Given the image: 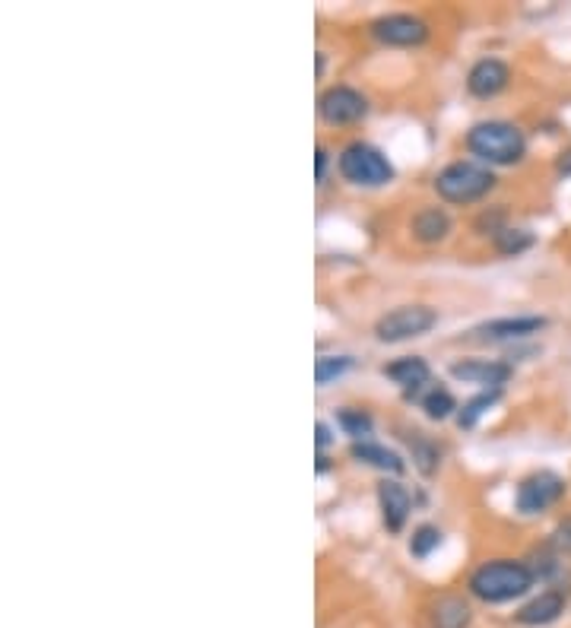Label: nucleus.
<instances>
[{
    "label": "nucleus",
    "mask_w": 571,
    "mask_h": 628,
    "mask_svg": "<svg viewBox=\"0 0 571 628\" xmlns=\"http://www.w3.org/2000/svg\"><path fill=\"white\" fill-rule=\"evenodd\" d=\"M499 397H502V391H483V394H476L473 400H467V403L457 410V426H460V429H473L476 422H480V416H483L486 410H492L495 403H499Z\"/></svg>",
    "instance_id": "a211bd4d"
},
{
    "label": "nucleus",
    "mask_w": 571,
    "mask_h": 628,
    "mask_svg": "<svg viewBox=\"0 0 571 628\" xmlns=\"http://www.w3.org/2000/svg\"><path fill=\"white\" fill-rule=\"evenodd\" d=\"M349 454H353L359 464H368V467H375L381 473H403V457L391 448H384V445H375V441H353V448H349Z\"/></svg>",
    "instance_id": "2eb2a0df"
},
{
    "label": "nucleus",
    "mask_w": 571,
    "mask_h": 628,
    "mask_svg": "<svg viewBox=\"0 0 571 628\" xmlns=\"http://www.w3.org/2000/svg\"><path fill=\"white\" fill-rule=\"evenodd\" d=\"M372 35L381 45L413 48V45H422L429 39V26L413 13H388L372 23Z\"/></svg>",
    "instance_id": "6e6552de"
},
{
    "label": "nucleus",
    "mask_w": 571,
    "mask_h": 628,
    "mask_svg": "<svg viewBox=\"0 0 571 628\" xmlns=\"http://www.w3.org/2000/svg\"><path fill=\"white\" fill-rule=\"evenodd\" d=\"M413 235H416V242L422 245H435V242H445L448 232H451V216L441 210V207H426V210H419L413 216Z\"/></svg>",
    "instance_id": "dca6fc26"
},
{
    "label": "nucleus",
    "mask_w": 571,
    "mask_h": 628,
    "mask_svg": "<svg viewBox=\"0 0 571 628\" xmlns=\"http://www.w3.org/2000/svg\"><path fill=\"white\" fill-rule=\"evenodd\" d=\"M565 479L559 473L552 470H537L521 479L518 492H514V508H518L521 514L533 517V514H543L546 508L559 505L562 495H565Z\"/></svg>",
    "instance_id": "423d86ee"
},
{
    "label": "nucleus",
    "mask_w": 571,
    "mask_h": 628,
    "mask_svg": "<svg viewBox=\"0 0 571 628\" xmlns=\"http://www.w3.org/2000/svg\"><path fill=\"white\" fill-rule=\"evenodd\" d=\"M435 324H438L435 308H429V305H400V308L384 314V318H378L375 337L381 343H403V340L429 334Z\"/></svg>",
    "instance_id": "39448f33"
},
{
    "label": "nucleus",
    "mask_w": 571,
    "mask_h": 628,
    "mask_svg": "<svg viewBox=\"0 0 571 628\" xmlns=\"http://www.w3.org/2000/svg\"><path fill=\"white\" fill-rule=\"evenodd\" d=\"M410 445H413V460H416V467H419L422 473H435V467H438V448L429 445V441H422V438H413Z\"/></svg>",
    "instance_id": "b1692460"
},
{
    "label": "nucleus",
    "mask_w": 571,
    "mask_h": 628,
    "mask_svg": "<svg viewBox=\"0 0 571 628\" xmlns=\"http://www.w3.org/2000/svg\"><path fill=\"white\" fill-rule=\"evenodd\" d=\"M337 165H340V175L349 184H356V188H384V184H391L397 175L391 159L381 150H375L372 143H362V140L349 143L340 153Z\"/></svg>",
    "instance_id": "20e7f679"
},
{
    "label": "nucleus",
    "mask_w": 571,
    "mask_h": 628,
    "mask_svg": "<svg viewBox=\"0 0 571 628\" xmlns=\"http://www.w3.org/2000/svg\"><path fill=\"white\" fill-rule=\"evenodd\" d=\"M533 245V235L527 229H502L499 235H495V248H499L502 254L514 257V254H521Z\"/></svg>",
    "instance_id": "5701e85b"
},
{
    "label": "nucleus",
    "mask_w": 571,
    "mask_h": 628,
    "mask_svg": "<svg viewBox=\"0 0 571 628\" xmlns=\"http://www.w3.org/2000/svg\"><path fill=\"white\" fill-rule=\"evenodd\" d=\"M556 172H559L562 178H568V175H571V146H568V150H562V153H559V159H556Z\"/></svg>",
    "instance_id": "cd10ccee"
},
{
    "label": "nucleus",
    "mask_w": 571,
    "mask_h": 628,
    "mask_svg": "<svg viewBox=\"0 0 571 628\" xmlns=\"http://www.w3.org/2000/svg\"><path fill=\"white\" fill-rule=\"evenodd\" d=\"M511 375L514 368L508 362H495V359H460L451 365V378L464 384H483L486 391H502V384H508Z\"/></svg>",
    "instance_id": "1a4fd4ad"
},
{
    "label": "nucleus",
    "mask_w": 571,
    "mask_h": 628,
    "mask_svg": "<svg viewBox=\"0 0 571 628\" xmlns=\"http://www.w3.org/2000/svg\"><path fill=\"white\" fill-rule=\"evenodd\" d=\"M438 546H441V530L432 527V524H422V527L413 530V537H410V556L429 559Z\"/></svg>",
    "instance_id": "412c9836"
},
{
    "label": "nucleus",
    "mask_w": 571,
    "mask_h": 628,
    "mask_svg": "<svg viewBox=\"0 0 571 628\" xmlns=\"http://www.w3.org/2000/svg\"><path fill=\"white\" fill-rule=\"evenodd\" d=\"M511 83V70L505 61L499 58H483V61H476L467 73V89H470V96L476 99H492V96H499V92Z\"/></svg>",
    "instance_id": "9d476101"
},
{
    "label": "nucleus",
    "mask_w": 571,
    "mask_h": 628,
    "mask_svg": "<svg viewBox=\"0 0 571 628\" xmlns=\"http://www.w3.org/2000/svg\"><path fill=\"white\" fill-rule=\"evenodd\" d=\"M562 613H565V594L562 590H543L540 597H533L530 603H524L518 609V622L530 625V628H540V625L556 622Z\"/></svg>",
    "instance_id": "ddd939ff"
},
{
    "label": "nucleus",
    "mask_w": 571,
    "mask_h": 628,
    "mask_svg": "<svg viewBox=\"0 0 571 628\" xmlns=\"http://www.w3.org/2000/svg\"><path fill=\"white\" fill-rule=\"evenodd\" d=\"M549 321L543 314H518V318H495L476 327L483 340H524L530 334H540Z\"/></svg>",
    "instance_id": "f8f14e48"
},
{
    "label": "nucleus",
    "mask_w": 571,
    "mask_h": 628,
    "mask_svg": "<svg viewBox=\"0 0 571 628\" xmlns=\"http://www.w3.org/2000/svg\"><path fill=\"white\" fill-rule=\"evenodd\" d=\"M549 546L556 549V556H571V517L556 524V530L549 533Z\"/></svg>",
    "instance_id": "393cba45"
},
{
    "label": "nucleus",
    "mask_w": 571,
    "mask_h": 628,
    "mask_svg": "<svg viewBox=\"0 0 571 628\" xmlns=\"http://www.w3.org/2000/svg\"><path fill=\"white\" fill-rule=\"evenodd\" d=\"M467 150L489 165H518L527 156V137L511 121H480L467 131Z\"/></svg>",
    "instance_id": "f03ea898"
},
{
    "label": "nucleus",
    "mask_w": 571,
    "mask_h": 628,
    "mask_svg": "<svg viewBox=\"0 0 571 628\" xmlns=\"http://www.w3.org/2000/svg\"><path fill=\"white\" fill-rule=\"evenodd\" d=\"M384 375H388L391 381H397L403 391H407V397H413L422 384H429V365L419 356H403L391 365H384Z\"/></svg>",
    "instance_id": "4468645a"
},
{
    "label": "nucleus",
    "mask_w": 571,
    "mask_h": 628,
    "mask_svg": "<svg viewBox=\"0 0 571 628\" xmlns=\"http://www.w3.org/2000/svg\"><path fill=\"white\" fill-rule=\"evenodd\" d=\"M353 365H356V359H353V356H321V359L315 362V381L324 387V384H330L334 378L346 375Z\"/></svg>",
    "instance_id": "4be33fe9"
},
{
    "label": "nucleus",
    "mask_w": 571,
    "mask_h": 628,
    "mask_svg": "<svg viewBox=\"0 0 571 628\" xmlns=\"http://www.w3.org/2000/svg\"><path fill=\"white\" fill-rule=\"evenodd\" d=\"M495 188V175L480 162L457 159L435 175V191L448 203H476Z\"/></svg>",
    "instance_id": "7ed1b4c3"
},
{
    "label": "nucleus",
    "mask_w": 571,
    "mask_h": 628,
    "mask_svg": "<svg viewBox=\"0 0 571 628\" xmlns=\"http://www.w3.org/2000/svg\"><path fill=\"white\" fill-rule=\"evenodd\" d=\"M378 505H381V517H384V527L391 533H400L403 524H407V517L413 511V498L407 492V486L397 483V479H384L378 486Z\"/></svg>",
    "instance_id": "9b49d317"
},
{
    "label": "nucleus",
    "mask_w": 571,
    "mask_h": 628,
    "mask_svg": "<svg viewBox=\"0 0 571 628\" xmlns=\"http://www.w3.org/2000/svg\"><path fill=\"white\" fill-rule=\"evenodd\" d=\"M422 410L429 419H448L457 410V400L451 397L448 387H432V391L422 397Z\"/></svg>",
    "instance_id": "aec40b11"
},
{
    "label": "nucleus",
    "mask_w": 571,
    "mask_h": 628,
    "mask_svg": "<svg viewBox=\"0 0 571 628\" xmlns=\"http://www.w3.org/2000/svg\"><path fill=\"white\" fill-rule=\"evenodd\" d=\"M318 115L334 127L356 124L368 115V99L353 86H330L318 99Z\"/></svg>",
    "instance_id": "0eeeda50"
},
{
    "label": "nucleus",
    "mask_w": 571,
    "mask_h": 628,
    "mask_svg": "<svg viewBox=\"0 0 571 628\" xmlns=\"http://www.w3.org/2000/svg\"><path fill=\"white\" fill-rule=\"evenodd\" d=\"M533 581H537V575H533L530 565L514 562V559H492L473 571L467 587L470 594L483 603H508V600L524 597L533 587Z\"/></svg>",
    "instance_id": "f257e3e1"
},
{
    "label": "nucleus",
    "mask_w": 571,
    "mask_h": 628,
    "mask_svg": "<svg viewBox=\"0 0 571 628\" xmlns=\"http://www.w3.org/2000/svg\"><path fill=\"white\" fill-rule=\"evenodd\" d=\"M327 162H330V153L324 150V146H318V153H315V178H318V184L327 175Z\"/></svg>",
    "instance_id": "a878e982"
},
{
    "label": "nucleus",
    "mask_w": 571,
    "mask_h": 628,
    "mask_svg": "<svg viewBox=\"0 0 571 628\" xmlns=\"http://www.w3.org/2000/svg\"><path fill=\"white\" fill-rule=\"evenodd\" d=\"M429 616H432V628H470V619H473L470 603L454 597V594L438 597L432 603V613Z\"/></svg>",
    "instance_id": "f3484780"
},
{
    "label": "nucleus",
    "mask_w": 571,
    "mask_h": 628,
    "mask_svg": "<svg viewBox=\"0 0 571 628\" xmlns=\"http://www.w3.org/2000/svg\"><path fill=\"white\" fill-rule=\"evenodd\" d=\"M315 441H318V451H324V448L330 445V441H334V435H330V426H327V422H318V426H315Z\"/></svg>",
    "instance_id": "bb28decb"
},
{
    "label": "nucleus",
    "mask_w": 571,
    "mask_h": 628,
    "mask_svg": "<svg viewBox=\"0 0 571 628\" xmlns=\"http://www.w3.org/2000/svg\"><path fill=\"white\" fill-rule=\"evenodd\" d=\"M337 422L353 441H368V435H372V429H375L372 416H368L365 410H353V406H349V410H340Z\"/></svg>",
    "instance_id": "6ab92c4d"
}]
</instances>
